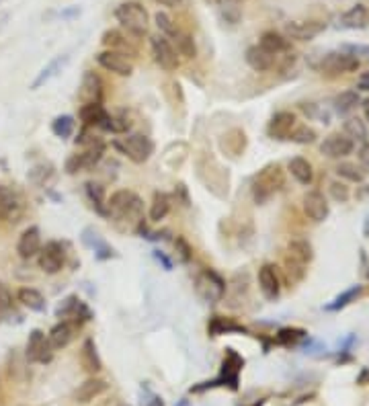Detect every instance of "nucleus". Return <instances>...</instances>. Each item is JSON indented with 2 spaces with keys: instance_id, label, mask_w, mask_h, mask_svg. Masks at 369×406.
Masks as SVG:
<instances>
[{
  "instance_id": "obj_19",
  "label": "nucleus",
  "mask_w": 369,
  "mask_h": 406,
  "mask_svg": "<svg viewBox=\"0 0 369 406\" xmlns=\"http://www.w3.org/2000/svg\"><path fill=\"white\" fill-rule=\"evenodd\" d=\"M302 207H304V214L316 224L325 222L331 214V205H329L325 193H320V191H308L302 199Z\"/></svg>"
},
{
  "instance_id": "obj_36",
  "label": "nucleus",
  "mask_w": 369,
  "mask_h": 406,
  "mask_svg": "<svg viewBox=\"0 0 369 406\" xmlns=\"http://www.w3.org/2000/svg\"><path fill=\"white\" fill-rule=\"evenodd\" d=\"M84 191H86V197L88 201L92 203L94 212L103 218H109V210H107V197H105V187L94 183V181H88L84 185Z\"/></svg>"
},
{
  "instance_id": "obj_9",
  "label": "nucleus",
  "mask_w": 369,
  "mask_h": 406,
  "mask_svg": "<svg viewBox=\"0 0 369 406\" xmlns=\"http://www.w3.org/2000/svg\"><path fill=\"white\" fill-rule=\"evenodd\" d=\"M150 49H152L154 62H156L162 70L175 72V70L181 66L179 53H177V49H175V45L170 43L168 37H164V35H154V37H150Z\"/></svg>"
},
{
  "instance_id": "obj_43",
  "label": "nucleus",
  "mask_w": 369,
  "mask_h": 406,
  "mask_svg": "<svg viewBox=\"0 0 369 406\" xmlns=\"http://www.w3.org/2000/svg\"><path fill=\"white\" fill-rule=\"evenodd\" d=\"M306 337H308V333L304 329L285 327V329H279V333L275 335V343L283 345V347H292V345H298L300 341H304Z\"/></svg>"
},
{
  "instance_id": "obj_40",
  "label": "nucleus",
  "mask_w": 369,
  "mask_h": 406,
  "mask_svg": "<svg viewBox=\"0 0 369 406\" xmlns=\"http://www.w3.org/2000/svg\"><path fill=\"white\" fill-rule=\"evenodd\" d=\"M359 103H361V99H359V92H357V90H345V92H341V94L335 97V111H337L339 115H347V113H351Z\"/></svg>"
},
{
  "instance_id": "obj_2",
  "label": "nucleus",
  "mask_w": 369,
  "mask_h": 406,
  "mask_svg": "<svg viewBox=\"0 0 369 406\" xmlns=\"http://www.w3.org/2000/svg\"><path fill=\"white\" fill-rule=\"evenodd\" d=\"M283 183H285V175L277 162L263 166L251 181V193H253L255 203L265 205L267 201H271L281 191Z\"/></svg>"
},
{
  "instance_id": "obj_26",
  "label": "nucleus",
  "mask_w": 369,
  "mask_h": 406,
  "mask_svg": "<svg viewBox=\"0 0 369 406\" xmlns=\"http://www.w3.org/2000/svg\"><path fill=\"white\" fill-rule=\"evenodd\" d=\"M259 45L265 51L273 53L275 58H279L281 53H290L292 51V41L285 35L277 33V31H265L261 35V39H259Z\"/></svg>"
},
{
  "instance_id": "obj_22",
  "label": "nucleus",
  "mask_w": 369,
  "mask_h": 406,
  "mask_svg": "<svg viewBox=\"0 0 369 406\" xmlns=\"http://www.w3.org/2000/svg\"><path fill=\"white\" fill-rule=\"evenodd\" d=\"M76 331H78V327H76V325H72V322H68V320H60L58 325H53V327H51V331L47 333V341H49L51 349H53V351H58V349L68 347V345L74 341Z\"/></svg>"
},
{
  "instance_id": "obj_49",
  "label": "nucleus",
  "mask_w": 369,
  "mask_h": 406,
  "mask_svg": "<svg viewBox=\"0 0 369 406\" xmlns=\"http://www.w3.org/2000/svg\"><path fill=\"white\" fill-rule=\"evenodd\" d=\"M175 251H177V257H179L181 263H189L191 261V246H189V242L183 236L175 238Z\"/></svg>"
},
{
  "instance_id": "obj_13",
  "label": "nucleus",
  "mask_w": 369,
  "mask_h": 406,
  "mask_svg": "<svg viewBox=\"0 0 369 406\" xmlns=\"http://www.w3.org/2000/svg\"><path fill=\"white\" fill-rule=\"evenodd\" d=\"M94 60L103 70H107L111 74H117V76H131L133 74V62L121 51L105 49V51H99L94 55Z\"/></svg>"
},
{
  "instance_id": "obj_30",
  "label": "nucleus",
  "mask_w": 369,
  "mask_h": 406,
  "mask_svg": "<svg viewBox=\"0 0 369 406\" xmlns=\"http://www.w3.org/2000/svg\"><path fill=\"white\" fill-rule=\"evenodd\" d=\"M107 109L103 107V103H86L80 107V121H82V127H97L105 121L107 117Z\"/></svg>"
},
{
  "instance_id": "obj_15",
  "label": "nucleus",
  "mask_w": 369,
  "mask_h": 406,
  "mask_svg": "<svg viewBox=\"0 0 369 406\" xmlns=\"http://www.w3.org/2000/svg\"><path fill=\"white\" fill-rule=\"evenodd\" d=\"M296 125H298L296 113H292V111H277L271 117L269 125H267V136L271 140H277V142L290 140V136L296 129Z\"/></svg>"
},
{
  "instance_id": "obj_7",
  "label": "nucleus",
  "mask_w": 369,
  "mask_h": 406,
  "mask_svg": "<svg viewBox=\"0 0 369 406\" xmlns=\"http://www.w3.org/2000/svg\"><path fill=\"white\" fill-rule=\"evenodd\" d=\"M55 318H60V320H68V322H72V325H76L78 329L84 325V322H90L92 320V312H90V308L78 298V296H68V298H64L60 304H58V308H55Z\"/></svg>"
},
{
  "instance_id": "obj_1",
  "label": "nucleus",
  "mask_w": 369,
  "mask_h": 406,
  "mask_svg": "<svg viewBox=\"0 0 369 406\" xmlns=\"http://www.w3.org/2000/svg\"><path fill=\"white\" fill-rule=\"evenodd\" d=\"M107 210H109V218L123 220L125 224H131L138 228L144 216V201L138 193L129 189H119V191H113L111 197L107 199Z\"/></svg>"
},
{
  "instance_id": "obj_42",
  "label": "nucleus",
  "mask_w": 369,
  "mask_h": 406,
  "mask_svg": "<svg viewBox=\"0 0 369 406\" xmlns=\"http://www.w3.org/2000/svg\"><path fill=\"white\" fill-rule=\"evenodd\" d=\"M335 173H337L341 179L351 181V183H364V181L368 179V170L359 168V166L353 164V162H341V164L335 168Z\"/></svg>"
},
{
  "instance_id": "obj_51",
  "label": "nucleus",
  "mask_w": 369,
  "mask_h": 406,
  "mask_svg": "<svg viewBox=\"0 0 369 406\" xmlns=\"http://www.w3.org/2000/svg\"><path fill=\"white\" fill-rule=\"evenodd\" d=\"M341 49H343V51H347V53H351L353 58H357V55H366V58H369V47H368V45L347 43V45H343ZM357 60H359V58H357Z\"/></svg>"
},
{
  "instance_id": "obj_57",
  "label": "nucleus",
  "mask_w": 369,
  "mask_h": 406,
  "mask_svg": "<svg viewBox=\"0 0 369 406\" xmlns=\"http://www.w3.org/2000/svg\"><path fill=\"white\" fill-rule=\"evenodd\" d=\"M364 115H366V119L369 121V99L364 101Z\"/></svg>"
},
{
  "instance_id": "obj_16",
  "label": "nucleus",
  "mask_w": 369,
  "mask_h": 406,
  "mask_svg": "<svg viewBox=\"0 0 369 406\" xmlns=\"http://www.w3.org/2000/svg\"><path fill=\"white\" fill-rule=\"evenodd\" d=\"M80 238H82V244L94 253V259H97V261L117 259V251L99 234V230H94V228H84Z\"/></svg>"
},
{
  "instance_id": "obj_60",
  "label": "nucleus",
  "mask_w": 369,
  "mask_h": 406,
  "mask_svg": "<svg viewBox=\"0 0 369 406\" xmlns=\"http://www.w3.org/2000/svg\"><path fill=\"white\" fill-rule=\"evenodd\" d=\"M230 2H244V0H230Z\"/></svg>"
},
{
  "instance_id": "obj_6",
  "label": "nucleus",
  "mask_w": 369,
  "mask_h": 406,
  "mask_svg": "<svg viewBox=\"0 0 369 406\" xmlns=\"http://www.w3.org/2000/svg\"><path fill=\"white\" fill-rule=\"evenodd\" d=\"M195 292L205 304H218L226 294V281L218 271L203 269L195 277Z\"/></svg>"
},
{
  "instance_id": "obj_24",
  "label": "nucleus",
  "mask_w": 369,
  "mask_h": 406,
  "mask_svg": "<svg viewBox=\"0 0 369 406\" xmlns=\"http://www.w3.org/2000/svg\"><path fill=\"white\" fill-rule=\"evenodd\" d=\"M107 390H109V384H107L105 380H101V378H90V380L82 382V384L76 388L74 401H76L78 405H86V403L99 398L101 394H105Z\"/></svg>"
},
{
  "instance_id": "obj_32",
  "label": "nucleus",
  "mask_w": 369,
  "mask_h": 406,
  "mask_svg": "<svg viewBox=\"0 0 369 406\" xmlns=\"http://www.w3.org/2000/svg\"><path fill=\"white\" fill-rule=\"evenodd\" d=\"M170 207H173L170 195L164 193V191H156L154 197H152V203H150V212H148L150 222H154V224L162 222L170 214Z\"/></svg>"
},
{
  "instance_id": "obj_25",
  "label": "nucleus",
  "mask_w": 369,
  "mask_h": 406,
  "mask_svg": "<svg viewBox=\"0 0 369 406\" xmlns=\"http://www.w3.org/2000/svg\"><path fill=\"white\" fill-rule=\"evenodd\" d=\"M244 60H246V64H249L253 70H257V72H269L271 68H275V60H277V58H275L273 53L265 51V49L257 43V45H251V47L246 49Z\"/></svg>"
},
{
  "instance_id": "obj_58",
  "label": "nucleus",
  "mask_w": 369,
  "mask_h": 406,
  "mask_svg": "<svg viewBox=\"0 0 369 406\" xmlns=\"http://www.w3.org/2000/svg\"><path fill=\"white\" fill-rule=\"evenodd\" d=\"M207 2H212V4H224L226 0H207Z\"/></svg>"
},
{
  "instance_id": "obj_38",
  "label": "nucleus",
  "mask_w": 369,
  "mask_h": 406,
  "mask_svg": "<svg viewBox=\"0 0 369 406\" xmlns=\"http://www.w3.org/2000/svg\"><path fill=\"white\" fill-rule=\"evenodd\" d=\"M361 294H364V288L357 283V286H351V288H347L343 294H339L333 302H329L327 306H325V310L327 312H341V310H345L347 306H351L353 302H357L359 298H361Z\"/></svg>"
},
{
  "instance_id": "obj_29",
  "label": "nucleus",
  "mask_w": 369,
  "mask_h": 406,
  "mask_svg": "<svg viewBox=\"0 0 369 406\" xmlns=\"http://www.w3.org/2000/svg\"><path fill=\"white\" fill-rule=\"evenodd\" d=\"M21 214V199L14 191L0 185V222L14 220Z\"/></svg>"
},
{
  "instance_id": "obj_17",
  "label": "nucleus",
  "mask_w": 369,
  "mask_h": 406,
  "mask_svg": "<svg viewBox=\"0 0 369 406\" xmlns=\"http://www.w3.org/2000/svg\"><path fill=\"white\" fill-rule=\"evenodd\" d=\"M257 279H259V290H261L263 298L269 300V302H275L281 294V281H279V275H277V267L271 265V263L261 265Z\"/></svg>"
},
{
  "instance_id": "obj_33",
  "label": "nucleus",
  "mask_w": 369,
  "mask_h": 406,
  "mask_svg": "<svg viewBox=\"0 0 369 406\" xmlns=\"http://www.w3.org/2000/svg\"><path fill=\"white\" fill-rule=\"evenodd\" d=\"M103 45L107 47V49H113V51H121V53H125V55H133L136 53V49H133V45L125 39V35L121 33V31H117V29H107L105 33H103Z\"/></svg>"
},
{
  "instance_id": "obj_31",
  "label": "nucleus",
  "mask_w": 369,
  "mask_h": 406,
  "mask_svg": "<svg viewBox=\"0 0 369 406\" xmlns=\"http://www.w3.org/2000/svg\"><path fill=\"white\" fill-rule=\"evenodd\" d=\"M16 302H21V306H25L31 312H45L47 308L43 294L35 288H21L16 292Z\"/></svg>"
},
{
  "instance_id": "obj_8",
  "label": "nucleus",
  "mask_w": 369,
  "mask_h": 406,
  "mask_svg": "<svg viewBox=\"0 0 369 406\" xmlns=\"http://www.w3.org/2000/svg\"><path fill=\"white\" fill-rule=\"evenodd\" d=\"M103 154H105V142H99L94 146H88L84 148L82 152L78 154H72L66 164H64V170L68 175H76V173H82V170H90L94 168L101 160H103Z\"/></svg>"
},
{
  "instance_id": "obj_59",
  "label": "nucleus",
  "mask_w": 369,
  "mask_h": 406,
  "mask_svg": "<svg viewBox=\"0 0 369 406\" xmlns=\"http://www.w3.org/2000/svg\"><path fill=\"white\" fill-rule=\"evenodd\" d=\"M366 236H368V238H369V220H368V222H366Z\"/></svg>"
},
{
  "instance_id": "obj_3",
  "label": "nucleus",
  "mask_w": 369,
  "mask_h": 406,
  "mask_svg": "<svg viewBox=\"0 0 369 406\" xmlns=\"http://www.w3.org/2000/svg\"><path fill=\"white\" fill-rule=\"evenodd\" d=\"M115 18L121 25V29L127 31L131 37L142 39L144 35H148L150 16H148V10H146V6L142 2H138V0L121 2L115 8Z\"/></svg>"
},
{
  "instance_id": "obj_53",
  "label": "nucleus",
  "mask_w": 369,
  "mask_h": 406,
  "mask_svg": "<svg viewBox=\"0 0 369 406\" xmlns=\"http://www.w3.org/2000/svg\"><path fill=\"white\" fill-rule=\"evenodd\" d=\"M144 406H164V401H162V396H158L154 392H148V398H146Z\"/></svg>"
},
{
  "instance_id": "obj_44",
  "label": "nucleus",
  "mask_w": 369,
  "mask_h": 406,
  "mask_svg": "<svg viewBox=\"0 0 369 406\" xmlns=\"http://www.w3.org/2000/svg\"><path fill=\"white\" fill-rule=\"evenodd\" d=\"M345 136L349 140H353V142L357 140V142H364L366 144V140H368V127H366V123L359 117H351V119L345 121Z\"/></svg>"
},
{
  "instance_id": "obj_37",
  "label": "nucleus",
  "mask_w": 369,
  "mask_h": 406,
  "mask_svg": "<svg viewBox=\"0 0 369 406\" xmlns=\"http://www.w3.org/2000/svg\"><path fill=\"white\" fill-rule=\"evenodd\" d=\"M288 259L298 261V263H302V265H308V263L314 259V249H312V244H310L308 240H304V238H294V240H290V244H288Z\"/></svg>"
},
{
  "instance_id": "obj_28",
  "label": "nucleus",
  "mask_w": 369,
  "mask_h": 406,
  "mask_svg": "<svg viewBox=\"0 0 369 406\" xmlns=\"http://www.w3.org/2000/svg\"><path fill=\"white\" fill-rule=\"evenodd\" d=\"M80 364L82 368L88 372V374H99L103 370V361L99 357V351H97V343L94 339H84L82 347H80Z\"/></svg>"
},
{
  "instance_id": "obj_23",
  "label": "nucleus",
  "mask_w": 369,
  "mask_h": 406,
  "mask_svg": "<svg viewBox=\"0 0 369 406\" xmlns=\"http://www.w3.org/2000/svg\"><path fill=\"white\" fill-rule=\"evenodd\" d=\"M68 62H70V55H68V53H60V55H55L53 60H49V64L43 66V68L39 70V74L35 76V80L31 82V90H37V88H41L43 84H47L51 78H55V76L68 66Z\"/></svg>"
},
{
  "instance_id": "obj_5",
  "label": "nucleus",
  "mask_w": 369,
  "mask_h": 406,
  "mask_svg": "<svg viewBox=\"0 0 369 406\" xmlns=\"http://www.w3.org/2000/svg\"><path fill=\"white\" fill-rule=\"evenodd\" d=\"M115 150H119L123 156H127L133 164H144L152 158L156 146L154 140L146 134H127L125 138H119L113 142Z\"/></svg>"
},
{
  "instance_id": "obj_56",
  "label": "nucleus",
  "mask_w": 369,
  "mask_h": 406,
  "mask_svg": "<svg viewBox=\"0 0 369 406\" xmlns=\"http://www.w3.org/2000/svg\"><path fill=\"white\" fill-rule=\"evenodd\" d=\"M156 4H160V6H166V8H175V6H179L183 0H154Z\"/></svg>"
},
{
  "instance_id": "obj_61",
  "label": "nucleus",
  "mask_w": 369,
  "mask_h": 406,
  "mask_svg": "<svg viewBox=\"0 0 369 406\" xmlns=\"http://www.w3.org/2000/svg\"><path fill=\"white\" fill-rule=\"evenodd\" d=\"M368 23H369V12H368Z\"/></svg>"
},
{
  "instance_id": "obj_52",
  "label": "nucleus",
  "mask_w": 369,
  "mask_h": 406,
  "mask_svg": "<svg viewBox=\"0 0 369 406\" xmlns=\"http://www.w3.org/2000/svg\"><path fill=\"white\" fill-rule=\"evenodd\" d=\"M152 255H154V259L162 265V269H164V271H173V261L168 259V255H166V253H162V251H154Z\"/></svg>"
},
{
  "instance_id": "obj_62",
  "label": "nucleus",
  "mask_w": 369,
  "mask_h": 406,
  "mask_svg": "<svg viewBox=\"0 0 369 406\" xmlns=\"http://www.w3.org/2000/svg\"><path fill=\"white\" fill-rule=\"evenodd\" d=\"M121 406H127V405H121Z\"/></svg>"
},
{
  "instance_id": "obj_12",
  "label": "nucleus",
  "mask_w": 369,
  "mask_h": 406,
  "mask_svg": "<svg viewBox=\"0 0 369 406\" xmlns=\"http://www.w3.org/2000/svg\"><path fill=\"white\" fill-rule=\"evenodd\" d=\"M25 355H27V361L29 364H47V361H51L53 349H51V345H49V341H47V337H45L43 331L33 329L29 333Z\"/></svg>"
},
{
  "instance_id": "obj_11",
  "label": "nucleus",
  "mask_w": 369,
  "mask_h": 406,
  "mask_svg": "<svg viewBox=\"0 0 369 406\" xmlns=\"http://www.w3.org/2000/svg\"><path fill=\"white\" fill-rule=\"evenodd\" d=\"M361 66V60L353 58L351 53L339 49V51H329L322 55L318 70L325 74H347V72H355Z\"/></svg>"
},
{
  "instance_id": "obj_34",
  "label": "nucleus",
  "mask_w": 369,
  "mask_h": 406,
  "mask_svg": "<svg viewBox=\"0 0 369 406\" xmlns=\"http://www.w3.org/2000/svg\"><path fill=\"white\" fill-rule=\"evenodd\" d=\"M288 170L300 185H310L314 181V168H312L310 160H306L302 156L292 158L290 164H288Z\"/></svg>"
},
{
  "instance_id": "obj_20",
  "label": "nucleus",
  "mask_w": 369,
  "mask_h": 406,
  "mask_svg": "<svg viewBox=\"0 0 369 406\" xmlns=\"http://www.w3.org/2000/svg\"><path fill=\"white\" fill-rule=\"evenodd\" d=\"M355 150V142L349 140L345 134H331L320 144V154L327 158H343Z\"/></svg>"
},
{
  "instance_id": "obj_41",
  "label": "nucleus",
  "mask_w": 369,
  "mask_h": 406,
  "mask_svg": "<svg viewBox=\"0 0 369 406\" xmlns=\"http://www.w3.org/2000/svg\"><path fill=\"white\" fill-rule=\"evenodd\" d=\"M175 43H177V53L179 55H183V58H187V60H193L195 55H197V45H195V39L189 35V33H183V31H179L175 37Z\"/></svg>"
},
{
  "instance_id": "obj_48",
  "label": "nucleus",
  "mask_w": 369,
  "mask_h": 406,
  "mask_svg": "<svg viewBox=\"0 0 369 406\" xmlns=\"http://www.w3.org/2000/svg\"><path fill=\"white\" fill-rule=\"evenodd\" d=\"M331 195H333V199H335V201L345 203V201L351 197V191H349V187H347L345 183H341V181H333V183H331Z\"/></svg>"
},
{
  "instance_id": "obj_35",
  "label": "nucleus",
  "mask_w": 369,
  "mask_h": 406,
  "mask_svg": "<svg viewBox=\"0 0 369 406\" xmlns=\"http://www.w3.org/2000/svg\"><path fill=\"white\" fill-rule=\"evenodd\" d=\"M339 23L345 29H366L368 27V8L364 4H355L347 12L341 14Z\"/></svg>"
},
{
  "instance_id": "obj_21",
  "label": "nucleus",
  "mask_w": 369,
  "mask_h": 406,
  "mask_svg": "<svg viewBox=\"0 0 369 406\" xmlns=\"http://www.w3.org/2000/svg\"><path fill=\"white\" fill-rule=\"evenodd\" d=\"M41 246H43V244H41V230H39L37 226H29V228H25L23 234L18 236L16 253H18L21 259L29 261V259H33V257L39 255Z\"/></svg>"
},
{
  "instance_id": "obj_47",
  "label": "nucleus",
  "mask_w": 369,
  "mask_h": 406,
  "mask_svg": "<svg viewBox=\"0 0 369 406\" xmlns=\"http://www.w3.org/2000/svg\"><path fill=\"white\" fill-rule=\"evenodd\" d=\"M285 275H288V281L290 283H298L306 275V265H302V263L292 261V259L285 257Z\"/></svg>"
},
{
  "instance_id": "obj_27",
  "label": "nucleus",
  "mask_w": 369,
  "mask_h": 406,
  "mask_svg": "<svg viewBox=\"0 0 369 406\" xmlns=\"http://www.w3.org/2000/svg\"><path fill=\"white\" fill-rule=\"evenodd\" d=\"M207 333L209 337H220V335H232V333H242L249 335V331L238 325L234 318H226V316H212L207 322Z\"/></svg>"
},
{
  "instance_id": "obj_46",
  "label": "nucleus",
  "mask_w": 369,
  "mask_h": 406,
  "mask_svg": "<svg viewBox=\"0 0 369 406\" xmlns=\"http://www.w3.org/2000/svg\"><path fill=\"white\" fill-rule=\"evenodd\" d=\"M154 21H156V25H158V29H160V35H164V37H175V35L179 33L175 21H173L164 10H158V12L154 14Z\"/></svg>"
},
{
  "instance_id": "obj_4",
  "label": "nucleus",
  "mask_w": 369,
  "mask_h": 406,
  "mask_svg": "<svg viewBox=\"0 0 369 406\" xmlns=\"http://www.w3.org/2000/svg\"><path fill=\"white\" fill-rule=\"evenodd\" d=\"M244 370V357L240 353H236L234 349H226L224 361H222V370L220 376L212 382H203L201 386L191 388V392H203L207 388H230V390H238V382H240V374Z\"/></svg>"
},
{
  "instance_id": "obj_50",
  "label": "nucleus",
  "mask_w": 369,
  "mask_h": 406,
  "mask_svg": "<svg viewBox=\"0 0 369 406\" xmlns=\"http://www.w3.org/2000/svg\"><path fill=\"white\" fill-rule=\"evenodd\" d=\"M10 306H12V294H10V290L0 281V312L10 310Z\"/></svg>"
},
{
  "instance_id": "obj_45",
  "label": "nucleus",
  "mask_w": 369,
  "mask_h": 406,
  "mask_svg": "<svg viewBox=\"0 0 369 406\" xmlns=\"http://www.w3.org/2000/svg\"><path fill=\"white\" fill-rule=\"evenodd\" d=\"M316 131L308 125H296V129L292 131L290 140L294 144H300V146H308V144H314L316 142Z\"/></svg>"
},
{
  "instance_id": "obj_54",
  "label": "nucleus",
  "mask_w": 369,
  "mask_h": 406,
  "mask_svg": "<svg viewBox=\"0 0 369 406\" xmlns=\"http://www.w3.org/2000/svg\"><path fill=\"white\" fill-rule=\"evenodd\" d=\"M357 90H364V92H369V70L364 72L357 80Z\"/></svg>"
},
{
  "instance_id": "obj_10",
  "label": "nucleus",
  "mask_w": 369,
  "mask_h": 406,
  "mask_svg": "<svg viewBox=\"0 0 369 406\" xmlns=\"http://www.w3.org/2000/svg\"><path fill=\"white\" fill-rule=\"evenodd\" d=\"M37 257H39V259H37V261H39V269H41L43 273H47V275L60 273V271L64 269V265H66V249H64V244L58 242V240L45 242V244L41 246V251H39Z\"/></svg>"
},
{
  "instance_id": "obj_18",
  "label": "nucleus",
  "mask_w": 369,
  "mask_h": 406,
  "mask_svg": "<svg viewBox=\"0 0 369 406\" xmlns=\"http://www.w3.org/2000/svg\"><path fill=\"white\" fill-rule=\"evenodd\" d=\"M327 29V23L322 21H290L285 25V37L296 41H310L318 37Z\"/></svg>"
},
{
  "instance_id": "obj_14",
  "label": "nucleus",
  "mask_w": 369,
  "mask_h": 406,
  "mask_svg": "<svg viewBox=\"0 0 369 406\" xmlns=\"http://www.w3.org/2000/svg\"><path fill=\"white\" fill-rule=\"evenodd\" d=\"M103 97H105V84H103V78L92 72V70H86L82 74V80H80V86H78V99L82 105L86 103H103Z\"/></svg>"
},
{
  "instance_id": "obj_39",
  "label": "nucleus",
  "mask_w": 369,
  "mask_h": 406,
  "mask_svg": "<svg viewBox=\"0 0 369 406\" xmlns=\"http://www.w3.org/2000/svg\"><path fill=\"white\" fill-rule=\"evenodd\" d=\"M74 129H76V119H74V115H68V113H66V115H58V117L51 121V131H53V136L60 138V140L72 138Z\"/></svg>"
},
{
  "instance_id": "obj_55",
  "label": "nucleus",
  "mask_w": 369,
  "mask_h": 406,
  "mask_svg": "<svg viewBox=\"0 0 369 406\" xmlns=\"http://www.w3.org/2000/svg\"><path fill=\"white\" fill-rule=\"evenodd\" d=\"M359 160H361V164L364 166H368L369 168V144L366 142L361 148H359Z\"/></svg>"
}]
</instances>
